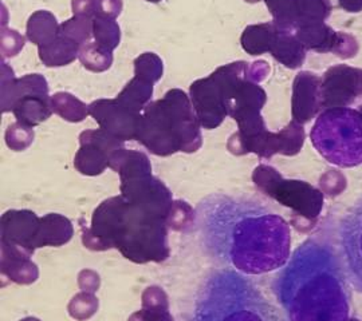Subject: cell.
<instances>
[{"mask_svg":"<svg viewBox=\"0 0 362 321\" xmlns=\"http://www.w3.org/2000/svg\"><path fill=\"white\" fill-rule=\"evenodd\" d=\"M21 321H40L37 317H26V319H23V320Z\"/></svg>","mask_w":362,"mask_h":321,"instance_id":"obj_44","label":"cell"},{"mask_svg":"<svg viewBox=\"0 0 362 321\" xmlns=\"http://www.w3.org/2000/svg\"><path fill=\"white\" fill-rule=\"evenodd\" d=\"M59 35V25L50 11L40 10L33 13L27 20L26 37L38 47L50 44Z\"/></svg>","mask_w":362,"mask_h":321,"instance_id":"obj_24","label":"cell"},{"mask_svg":"<svg viewBox=\"0 0 362 321\" xmlns=\"http://www.w3.org/2000/svg\"><path fill=\"white\" fill-rule=\"evenodd\" d=\"M358 110H360V111H361V113H362V104H361V106H360V107H358Z\"/></svg>","mask_w":362,"mask_h":321,"instance_id":"obj_47","label":"cell"},{"mask_svg":"<svg viewBox=\"0 0 362 321\" xmlns=\"http://www.w3.org/2000/svg\"><path fill=\"white\" fill-rule=\"evenodd\" d=\"M272 292L287 321H349L351 285L334 244L313 234L275 272Z\"/></svg>","mask_w":362,"mask_h":321,"instance_id":"obj_2","label":"cell"},{"mask_svg":"<svg viewBox=\"0 0 362 321\" xmlns=\"http://www.w3.org/2000/svg\"><path fill=\"white\" fill-rule=\"evenodd\" d=\"M189 98L202 128H219L228 116L226 91L212 74L194 80L189 86Z\"/></svg>","mask_w":362,"mask_h":321,"instance_id":"obj_12","label":"cell"},{"mask_svg":"<svg viewBox=\"0 0 362 321\" xmlns=\"http://www.w3.org/2000/svg\"><path fill=\"white\" fill-rule=\"evenodd\" d=\"M78 285L81 292L95 293L101 285V279L97 272L90 269H83L78 274Z\"/></svg>","mask_w":362,"mask_h":321,"instance_id":"obj_41","label":"cell"},{"mask_svg":"<svg viewBox=\"0 0 362 321\" xmlns=\"http://www.w3.org/2000/svg\"><path fill=\"white\" fill-rule=\"evenodd\" d=\"M321 113V78L311 71H299L293 82L291 121L303 126Z\"/></svg>","mask_w":362,"mask_h":321,"instance_id":"obj_15","label":"cell"},{"mask_svg":"<svg viewBox=\"0 0 362 321\" xmlns=\"http://www.w3.org/2000/svg\"><path fill=\"white\" fill-rule=\"evenodd\" d=\"M109 167L118 173L121 195L130 205L149 216L167 219L173 204L172 193L163 181L152 174L148 155L124 147L110 155Z\"/></svg>","mask_w":362,"mask_h":321,"instance_id":"obj_4","label":"cell"},{"mask_svg":"<svg viewBox=\"0 0 362 321\" xmlns=\"http://www.w3.org/2000/svg\"><path fill=\"white\" fill-rule=\"evenodd\" d=\"M1 274L13 283L30 285L38 280V267L31 256L8 245L1 244Z\"/></svg>","mask_w":362,"mask_h":321,"instance_id":"obj_17","label":"cell"},{"mask_svg":"<svg viewBox=\"0 0 362 321\" xmlns=\"http://www.w3.org/2000/svg\"><path fill=\"white\" fill-rule=\"evenodd\" d=\"M164 74V64L155 52H144L134 59V77L155 86Z\"/></svg>","mask_w":362,"mask_h":321,"instance_id":"obj_31","label":"cell"},{"mask_svg":"<svg viewBox=\"0 0 362 321\" xmlns=\"http://www.w3.org/2000/svg\"><path fill=\"white\" fill-rule=\"evenodd\" d=\"M358 52V43L356 38L346 32H339V40L337 44L336 54L337 56L342 58V59H348L356 56Z\"/></svg>","mask_w":362,"mask_h":321,"instance_id":"obj_38","label":"cell"},{"mask_svg":"<svg viewBox=\"0 0 362 321\" xmlns=\"http://www.w3.org/2000/svg\"><path fill=\"white\" fill-rule=\"evenodd\" d=\"M136 141L158 157H169L180 152V145L161 99L145 107Z\"/></svg>","mask_w":362,"mask_h":321,"instance_id":"obj_10","label":"cell"},{"mask_svg":"<svg viewBox=\"0 0 362 321\" xmlns=\"http://www.w3.org/2000/svg\"><path fill=\"white\" fill-rule=\"evenodd\" d=\"M144 309H165L169 310L168 295L160 286H149L144 291L143 297Z\"/></svg>","mask_w":362,"mask_h":321,"instance_id":"obj_37","label":"cell"},{"mask_svg":"<svg viewBox=\"0 0 362 321\" xmlns=\"http://www.w3.org/2000/svg\"><path fill=\"white\" fill-rule=\"evenodd\" d=\"M78 59L91 73H104L113 64V52L103 47L97 42H88L81 46Z\"/></svg>","mask_w":362,"mask_h":321,"instance_id":"obj_28","label":"cell"},{"mask_svg":"<svg viewBox=\"0 0 362 321\" xmlns=\"http://www.w3.org/2000/svg\"><path fill=\"white\" fill-rule=\"evenodd\" d=\"M276 35L278 30L272 22L251 25L246 27V30L243 31L240 43L247 54L252 56H259L266 52H270Z\"/></svg>","mask_w":362,"mask_h":321,"instance_id":"obj_23","label":"cell"},{"mask_svg":"<svg viewBox=\"0 0 362 321\" xmlns=\"http://www.w3.org/2000/svg\"><path fill=\"white\" fill-rule=\"evenodd\" d=\"M153 85L146 83L137 77L133 78L129 83L121 90L116 99L132 111L143 114L145 107L152 103Z\"/></svg>","mask_w":362,"mask_h":321,"instance_id":"obj_26","label":"cell"},{"mask_svg":"<svg viewBox=\"0 0 362 321\" xmlns=\"http://www.w3.org/2000/svg\"><path fill=\"white\" fill-rule=\"evenodd\" d=\"M50 101L52 97L26 95L15 104L13 116L19 123L28 128H35L54 114Z\"/></svg>","mask_w":362,"mask_h":321,"instance_id":"obj_21","label":"cell"},{"mask_svg":"<svg viewBox=\"0 0 362 321\" xmlns=\"http://www.w3.org/2000/svg\"><path fill=\"white\" fill-rule=\"evenodd\" d=\"M52 113L67 122L79 123L89 116V107L69 92H55L52 95Z\"/></svg>","mask_w":362,"mask_h":321,"instance_id":"obj_27","label":"cell"},{"mask_svg":"<svg viewBox=\"0 0 362 321\" xmlns=\"http://www.w3.org/2000/svg\"><path fill=\"white\" fill-rule=\"evenodd\" d=\"M59 34L73 40L78 46L90 42L93 37V19L85 16H73L59 25Z\"/></svg>","mask_w":362,"mask_h":321,"instance_id":"obj_33","label":"cell"},{"mask_svg":"<svg viewBox=\"0 0 362 321\" xmlns=\"http://www.w3.org/2000/svg\"><path fill=\"white\" fill-rule=\"evenodd\" d=\"M206 256L246 276L281 269L291 256L290 224L257 200L216 194L196 213Z\"/></svg>","mask_w":362,"mask_h":321,"instance_id":"obj_1","label":"cell"},{"mask_svg":"<svg viewBox=\"0 0 362 321\" xmlns=\"http://www.w3.org/2000/svg\"><path fill=\"white\" fill-rule=\"evenodd\" d=\"M89 116L95 119L100 128L119 141L137 138L141 123V114L132 111L117 99H97L89 106Z\"/></svg>","mask_w":362,"mask_h":321,"instance_id":"obj_13","label":"cell"},{"mask_svg":"<svg viewBox=\"0 0 362 321\" xmlns=\"http://www.w3.org/2000/svg\"><path fill=\"white\" fill-rule=\"evenodd\" d=\"M79 49L77 43L59 34L50 44L39 47V58L47 67H62L77 59Z\"/></svg>","mask_w":362,"mask_h":321,"instance_id":"obj_25","label":"cell"},{"mask_svg":"<svg viewBox=\"0 0 362 321\" xmlns=\"http://www.w3.org/2000/svg\"><path fill=\"white\" fill-rule=\"evenodd\" d=\"M35 138L34 128L19 122L13 123L6 131V143L13 152H23L28 149Z\"/></svg>","mask_w":362,"mask_h":321,"instance_id":"obj_35","label":"cell"},{"mask_svg":"<svg viewBox=\"0 0 362 321\" xmlns=\"http://www.w3.org/2000/svg\"><path fill=\"white\" fill-rule=\"evenodd\" d=\"M26 39L18 31L8 27H1V58H13L22 52L25 47Z\"/></svg>","mask_w":362,"mask_h":321,"instance_id":"obj_36","label":"cell"},{"mask_svg":"<svg viewBox=\"0 0 362 321\" xmlns=\"http://www.w3.org/2000/svg\"><path fill=\"white\" fill-rule=\"evenodd\" d=\"M270 64L267 62H263V61H258L255 63L250 64V68H248V77L250 80L259 83L262 80H264L266 78L269 77L270 74Z\"/></svg>","mask_w":362,"mask_h":321,"instance_id":"obj_43","label":"cell"},{"mask_svg":"<svg viewBox=\"0 0 362 321\" xmlns=\"http://www.w3.org/2000/svg\"><path fill=\"white\" fill-rule=\"evenodd\" d=\"M124 3L122 0H97V16L101 18H107V19H115L119 16L122 13Z\"/></svg>","mask_w":362,"mask_h":321,"instance_id":"obj_40","label":"cell"},{"mask_svg":"<svg viewBox=\"0 0 362 321\" xmlns=\"http://www.w3.org/2000/svg\"><path fill=\"white\" fill-rule=\"evenodd\" d=\"M362 98V68L348 64L329 67L321 77L322 111L333 107H348Z\"/></svg>","mask_w":362,"mask_h":321,"instance_id":"obj_11","label":"cell"},{"mask_svg":"<svg viewBox=\"0 0 362 321\" xmlns=\"http://www.w3.org/2000/svg\"><path fill=\"white\" fill-rule=\"evenodd\" d=\"M196 225V212L194 207L182 200H173L167 217L168 229L175 231H191Z\"/></svg>","mask_w":362,"mask_h":321,"instance_id":"obj_32","label":"cell"},{"mask_svg":"<svg viewBox=\"0 0 362 321\" xmlns=\"http://www.w3.org/2000/svg\"><path fill=\"white\" fill-rule=\"evenodd\" d=\"M296 37L308 52L326 54L336 52L339 32L327 26L326 22H315L299 27L296 31Z\"/></svg>","mask_w":362,"mask_h":321,"instance_id":"obj_18","label":"cell"},{"mask_svg":"<svg viewBox=\"0 0 362 321\" xmlns=\"http://www.w3.org/2000/svg\"><path fill=\"white\" fill-rule=\"evenodd\" d=\"M306 52L308 50L299 42L294 32H285L278 30V35L270 50L272 58L276 62L284 64L290 70H298L305 63Z\"/></svg>","mask_w":362,"mask_h":321,"instance_id":"obj_20","label":"cell"},{"mask_svg":"<svg viewBox=\"0 0 362 321\" xmlns=\"http://www.w3.org/2000/svg\"><path fill=\"white\" fill-rule=\"evenodd\" d=\"M73 233V224L67 217L57 213L46 214L39 222L37 248L62 246L71 240Z\"/></svg>","mask_w":362,"mask_h":321,"instance_id":"obj_19","label":"cell"},{"mask_svg":"<svg viewBox=\"0 0 362 321\" xmlns=\"http://www.w3.org/2000/svg\"><path fill=\"white\" fill-rule=\"evenodd\" d=\"M314 149L334 166L362 165V113L351 107L326 109L311 128Z\"/></svg>","mask_w":362,"mask_h":321,"instance_id":"obj_5","label":"cell"},{"mask_svg":"<svg viewBox=\"0 0 362 321\" xmlns=\"http://www.w3.org/2000/svg\"><path fill=\"white\" fill-rule=\"evenodd\" d=\"M128 321H175L165 309H141L134 312Z\"/></svg>","mask_w":362,"mask_h":321,"instance_id":"obj_39","label":"cell"},{"mask_svg":"<svg viewBox=\"0 0 362 321\" xmlns=\"http://www.w3.org/2000/svg\"><path fill=\"white\" fill-rule=\"evenodd\" d=\"M182 321L287 320L250 276L214 268L197 285Z\"/></svg>","mask_w":362,"mask_h":321,"instance_id":"obj_3","label":"cell"},{"mask_svg":"<svg viewBox=\"0 0 362 321\" xmlns=\"http://www.w3.org/2000/svg\"><path fill=\"white\" fill-rule=\"evenodd\" d=\"M40 219L31 210H8L1 216V244L33 256Z\"/></svg>","mask_w":362,"mask_h":321,"instance_id":"obj_14","label":"cell"},{"mask_svg":"<svg viewBox=\"0 0 362 321\" xmlns=\"http://www.w3.org/2000/svg\"><path fill=\"white\" fill-rule=\"evenodd\" d=\"M247 3H258L260 0H246Z\"/></svg>","mask_w":362,"mask_h":321,"instance_id":"obj_45","label":"cell"},{"mask_svg":"<svg viewBox=\"0 0 362 321\" xmlns=\"http://www.w3.org/2000/svg\"><path fill=\"white\" fill-rule=\"evenodd\" d=\"M275 137H276V153L286 157H294L302 150L306 140V133L302 125L291 121L286 128L275 133Z\"/></svg>","mask_w":362,"mask_h":321,"instance_id":"obj_29","label":"cell"},{"mask_svg":"<svg viewBox=\"0 0 362 321\" xmlns=\"http://www.w3.org/2000/svg\"><path fill=\"white\" fill-rule=\"evenodd\" d=\"M98 307H100V301L94 293L79 292L70 300V303L67 305V310L73 319L78 321H86L97 313Z\"/></svg>","mask_w":362,"mask_h":321,"instance_id":"obj_34","label":"cell"},{"mask_svg":"<svg viewBox=\"0 0 362 321\" xmlns=\"http://www.w3.org/2000/svg\"><path fill=\"white\" fill-rule=\"evenodd\" d=\"M129 202L119 194L101 202L94 210L91 225L79 219L82 243L90 250L118 249L127 229Z\"/></svg>","mask_w":362,"mask_h":321,"instance_id":"obj_7","label":"cell"},{"mask_svg":"<svg viewBox=\"0 0 362 321\" xmlns=\"http://www.w3.org/2000/svg\"><path fill=\"white\" fill-rule=\"evenodd\" d=\"M26 95L49 97V85L40 74L15 78L13 68L1 61V113L13 111L16 102Z\"/></svg>","mask_w":362,"mask_h":321,"instance_id":"obj_16","label":"cell"},{"mask_svg":"<svg viewBox=\"0 0 362 321\" xmlns=\"http://www.w3.org/2000/svg\"><path fill=\"white\" fill-rule=\"evenodd\" d=\"M71 11L74 16H85L94 19L97 15V0H73Z\"/></svg>","mask_w":362,"mask_h":321,"instance_id":"obj_42","label":"cell"},{"mask_svg":"<svg viewBox=\"0 0 362 321\" xmlns=\"http://www.w3.org/2000/svg\"><path fill=\"white\" fill-rule=\"evenodd\" d=\"M93 38L103 47L115 52L121 42V30L115 19L97 16L93 19Z\"/></svg>","mask_w":362,"mask_h":321,"instance_id":"obj_30","label":"cell"},{"mask_svg":"<svg viewBox=\"0 0 362 321\" xmlns=\"http://www.w3.org/2000/svg\"><path fill=\"white\" fill-rule=\"evenodd\" d=\"M79 143L81 147L74 158L76 169L81 174L89 177L103 174L109 167V158L112 155L95 142L79 141Z\"/></svg>","mask_w":362,"mask_h":321,"instance_id":"obj_22","label":"cell"},{"mask_svg":"<svg viewBox=\"0 0 362 321\" xmlns=\"http://www.w3.org/2000/svg\"><path fill=\"white\" fill-rule=\"evenodd\" d=\"M148 1H151V3H158V1H161V0H148Z\"/></svg>","mask_w":362,"mask_h":321,"instance_id":"obj_46","label":"cell"},{"mask_svg":"<svg viewBox=\"0 0 362 321\" xmlns=\"http://www.w3.org/2000/svg\"><path fill=\"white\" fill-rule=\"evenodd\" d=\"M118 252L136 264L165 261L170 256L167 219L149 216L129 204L127 229Z\"/></svg>","mask_w":362,"mask_h":321,"instance_id":"obj_6","label":"cell"},{"mask_svg":"<svg viewBox=\"0 0 362 321\" xmlns=\"http://www.w3.org/2000/svg\"><path fill=\"white\" fill-rule=\"evenodd\" d=\"M161 102L180 145V152L196 153L203 146V135L188 94L180 89H172L161 98Z\"/></svg>","mask_w":362,"mask_h":321,"instance_id":"obj_9","label":"cell"},{"mask_svg":"<svg viewBox=\"0 0 362 321\" xmlns=\"http://www.w3.org/2000/svg\"><path fill=\"white\" fill-rule=\"evenodd\" d=\"M337 245L351 288L362 293V195L339 219Z\"/></svg>","mask_w":362,"mask_h":321,"instance_id":"obj_8","label":"cell"}]
</instances>
